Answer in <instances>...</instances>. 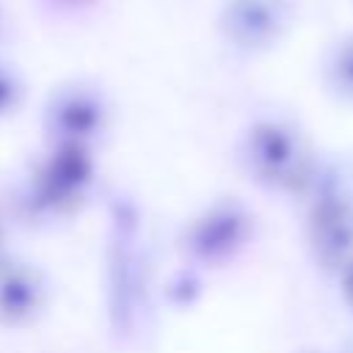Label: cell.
Instances as JSON below:
<instances>
[{"instance_id": "cell-1", "label": "cell", "mask_w": 353, "mask_h": 353, "mask_svg": "<svg viewBox=\"0 0 353 353\" xmlns=\"http://www.w3.org/2000/svg\"><path fill=\"white\" fill-rule=\"evenodd\" d=\"M41 287L25 268H8L0 273V312L8 320H25L39 309Z\"/></svg>"}]
</instances>
